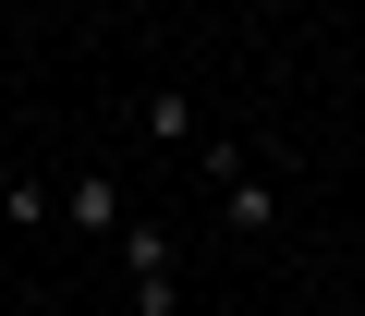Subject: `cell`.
I'll return each instance as SVG.
<instances>
[{
    "mask_svg": "<svg viewBox=\"0 0 365 316\" xmlns=\"http://www.w3.org/2000/svg\"><path fill=\"white\" fill-rule=\"evenodd\" d=\"M61 219H73L86 243H122V231H134V207H122V183H110V171H73V195H61Z\"/></svg>",
    "mask_w": 365,
    "mask_h": 316,
    "instance_id": "3957f363",
    "label": "cell"
},
{
    "mask_svg": "<svg viewBox=\"0 0 365 316\" xmlns=\"http://www.w3.org/2000/svg\"><path fill=\"white\" fill-rule=\"evenodd\" d=\"M0 219H13V231H49V219H61L49 171H13V183H0Z\"/></svg>",
    "mask_w": 365,
    "mask_h": 316,
    "instance_id": "5b68a950",
    "label": "cell"
},
{
    "mask_svg": "<svg viewBox=\"0 0 365 316\" xmlns=\"http://www.w3.org/2000/svg\"><path fill=\"white\" fill-rule=\"evenodd\" d=\"M134 122H146L158 146H195V134H207V122H195V98H182V85H146V110H134Z\"/></svg>",
    "mask_w": 365,
    "mask_h": 316,
    "instance_id": "277c9868",
    "label": "cell"
},
{
    "mask_svg": "<svg viewBox=\"0 0 365 316\" xmlns=\"http://www.w3.org/2000/svg\"><path fill=\"white\" fill-rule=\"evenodd\" d=\"M195 171L220 183V219H232V231H280V183L256 171V146H232V134H195Z\"/></svg>",
    "mask_w": 365,
    "mask_h": 316,
    "instance_id": "6da1fadb",
    "label": "cell"
},
{
    "mask_svg": "<svg viewBox=\"0 0 365 316\" xmlns=\"http://www.w3.org/2000/svg\"><path fill=\"white\" fill-rule=\"evenodd\" d=\"M98 13H134V0H98Z\"/></svg>",
    "mask_w": 365,
    "mask_h": 316,
    "instance_id": "8992f818",
    "label": "cell"
},
{
    "mask_svg": "<svg viewBox=\"0 0 365 316\" xmlns=\"http://www.w3.org/2000/svg\"><path fill=\"white\" fill-rule=\"evenodd\" d=\"M110 256H122V280H134V316H170V304H182V268H170V231H146V219H134V231H122Z\"/></svg>",
    "mask_w": 365,
    "mask_h": 316,
    "instance_id": "7a4b0ae2",
    "label": "cell"
}]
</instances>
